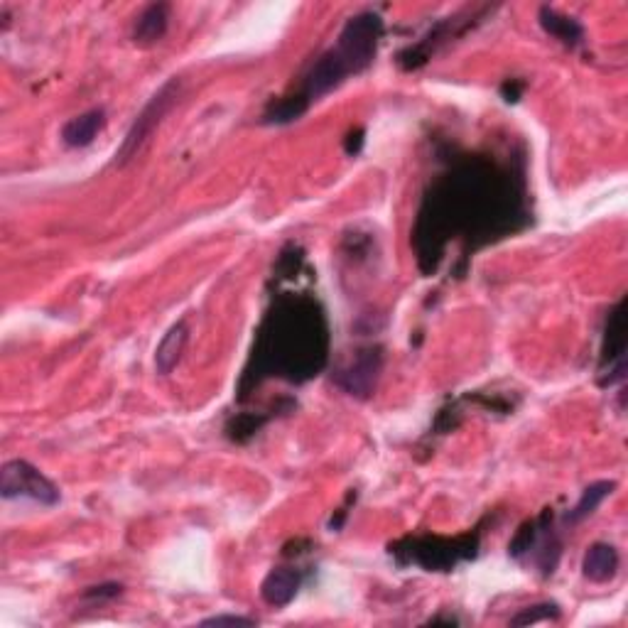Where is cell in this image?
<instances>
[{
	"label": "cell",
	"mask_w": 628,
	"mask_h": 628,
	"mask_svg": "<svg viewBox=\"0 0 628 628\" xmlns=\"http://www.w3.org/2000/svg\"><path fill=\"white\" fill-rule=\"evenodd\" d=\"M530 224L523 170L489 155H464L432 182L415 221L413 243L422 273H435L452 238L486 246Z\"/></svg>",
	"instance_id": "obj_1"
},
{
	"label": "cell",
	"mask_w": 628,
	"mask_h": 628,
	"mask_svg": "<svg viewBox=\"0 0 628 628\" xmlns=\"http://www.w3.org/2000/svg\"><path fill=\"white\" fill-rule=\"evenodd\" d=\"M329 359V324L312 295L280 292L256 334L251 361L243 371L238 398L275 376L305 383L324 371Z\"/></svg>",
	"instance_id": "obj_2"
},
{
	"label": "cell",
	"mask_w": 628,
	"mask_h": 628,
	"mask_svg": "<svg viewBox=\"0 0 628 628\" xmlns=\"http://www.w3.org/2000/svg\"><path fill=\"white\" fill-rule=\"evenodd\" d=\"M383 32H386V25L376 10H364V13H356L354 18L346 20L337 45L317 57V62L302 79L300 89L290 94L302 111L307 113L314 101L332 94L346 79L371 67L378 47H381Z\"/></svg>",
	"instance_id": "obj_3"
},
{
	"label": "cell",
	"mask_w": 628,
	"mask_h": 628,
	"mask_svg": "<svg viewBox=\"0 0 628 628\" xmlns=\"http://www.w3.org/2000/svg\"><path fill=\"white\" fill-rule=\"evenodd\" d=\"M391 555L400 567L418 565L427 572H452L459 562L479 555V533H464L457 538L442 535H408L391 545Z\"/></svg>",
	"instance_id": "obj_4"
},
{
	"label": "cell",
	"mask_w": 628,
	"mask_h": 628,
	"mask_svg": "<svg viewBox=\"0 0 628 628\" xmlns=\"http://www.w3.org/2000/svg\"><path fill=\"white\" fill-rule=\"evenodd\" d=\"M180 94H182V81L177 77H172V79H167L153 96H150V101L143 106V111L135 116L133 126L128 128L121 148L116 150V165H126V162H131L133 157L143 150V145L148 143L150 135H153L157 126H160V121L167 116V111L175 106V101L180 99Z\"/></svg>",
	"instance_id": "obj_5"
},
{
	"label": "cell",
	"mask_w": 628,
	"mask_h": 628,
	"mask_svg": "<svg viewBox=\"0 0 628 628\" xmlns=\"http://www.w3.org/2000/svg\"><path fill=\"white\" fill-rule=\"evenodd\" d=\"M626 297H621L609 310L604 324L602 356H599L597 383L602 388H611L626 381Z\"/></svg>",
	"instance_id": "obj_6"
},
{
	"label": "cell",
	"mask_w": 628,
	"mask_h": 628,
	"mask_svg": "<svg viewBox=\"0 0 628 628\" xmlns=\"http://www.w3.org/2000/svg\"><path fill=\"white\" fill-rule=\"evenodd\" d=\"M0 496L5 501L32 498L42 506H57L59 498H62L57 486L25 459H13V462L3 464V469H0Z\"/></svg>",
	"instance_id": "obj_7"
},
{
	"label": "cell",
	"mask_w": 628,
	"mask_h": 628,
	"mask_svg": "<svg viewBox=\"0 0 628 628\" xmlns=\"http://www.w3.org/2000/svg\"><path fill=\"white\" fill-rule=\"evenodd\" d=\"M381 371L383 349L378 344H371L356 351L354 359L334 373V383L354 398H371L376 393L378 381H381Z\"/></svg>",
	"instance_id": "obj_8"
},
{
	"label": "cell",
	"mask_w": 628,
	"mask_h": 628,
	"mask_svg": "<svg viewBox=\"0 0 628 628\" xmlns=\"http://www.w3.org/2000/svg\"><path fill=\"white\" fill-rule=\"evenodd\" d=\"M471 18H474V15H454V18H447V20H442V23H437L425 37H422L420 42L408 45L405 50L398 52V57H395L398 67L405 69V72H415V69L425 67L442 45H447L452 37L464 35V32L474 25L471 23Z\"/></svg>",
	"instance_id": "obj_9"
},
{
	"label": "cell",
	"mask_w": 628,
	"mask_h": 628,
	"mask_svg": "<svg viewBox=\"0 0 628 628\" xmlns=\"http://www.w3.org/2000/svg\"><path fill=\"white\" fill-rule=\"evenodd\" d=\"M302 584H305V572L297 567H273L263 579L261 597L268 606L283 609L300 594Z\"/></svg>",
	"instance_id": "obj_10"
},
{
	"label": "cell",
	"mask_w": 628,
	"mask_h": 628,
	"mask_svg": "<svg viewBox=\"0 0 628 628\" xmlns=\"http://www.w3.org/2000/svg\"><path fill=\"white\" fill-rule=\"evenodd\" d=\"M619 565L621 557L619 550L611 543H594L589 545L587 552L582 557V575L589 579V582H611L616 575H619Z\"/></svg>",
	"instance_id": "obj_11"
},
{
	"label": "cell",
	"mask_w": 628,
	"mask_h": 628,
	"mask_svg": "<svg viewBox=\"0 0 628 628\" xmlns=\"http://www.w3.org/2000/svg\"><path fill=\"white\" fill-rule=\"evenodd\" d=\"M170 30V5L153 3L138 15L133 27V42L140 47H153Z\"/></svg>",
	"instance_id": "obj_12"
},
{
	"label": "cell",
	"mask_w": 628,
	"mask_h": 628,
	"mask_svg": "<svg viewBox=\"0 0 628 628\" xmlns=\"http://www.w3.org/2000/svg\"><path fill=\"white\" fill-rule=\"evenodd\" d=\"M106 126V111L104 108H91V111L79 113L72 121L64 123L62 128V143L67 148H86L96 140V135L104 131Z\"/></svg>",
	"instance_id": "obj_13"
},
{
	"label": "cell",
	"mask_w": 628,
	"mask_h": 628,
	"mask_svg": "<svg viewBox=\"0 0 628 628\" xmlns=\"http://www.w3.org/2000/svg\"><path fill=\"white\" fill-rule=\"evenodd\" d=\"M540 27L548 32L550 37H555L560 45H565L567 50H577L584 42V27L579 20L570 18V15H562L560 10L550 8V5H543L538 13Z\"/></svg>",
	"instance_id": "obj_14"
},
{
	"label": "cell",
	"mask_w": 628,
	"mask_h": 628,
	"mask_svg": "<svg viewBox=\"0 0 628 628\" xmlns=\"http://www.w3.org/2000/svg\"><path fill=\"white\" fill-rule=\"evenodd\" d=\"M187 339H189V327L184 319H180V322L172 324V327L167 329V334L162 337L160 344H157V351H155V368L160 376H170V373L175 371V366L180 364V359L184 354Z\"/></svg>",
	"instance_id": "obj_15"
},
{
	"label": "cell",
	"mask_w": 628,
	"mask_h": 628,
	"mask_svg": "<svg viewBox=\"0 0 628 628\" xmlns=\"http://www.w3.org/2000/svg\"><path fill=\"white\" fill-rule=\"evenodd\" d=\"M614 491H616V481H594V484H589L587 489L582 491V496H579L577 506L565 513L562 523L577 525V523L587 521V518L594 516V511H597V508L602 506V503L614 494Z\"/></svg>",
	"instance_id": "obj_16"
},
{
	"label": "cell",
	"mask_w": 628,
	"mask_h": 628,
	"mask_svg": "<svg viewBox=\"0 0 628 628\" xmlns=\"http://www.w3.org/2000/svg\"><path fill=\"white\" fill-rule=\"evenodd\" d=\"M550 525H552L550 508H545V511L540 513L538 518H533V521H525L521 528H518V533L513 535L511 543H508V555H511L513 560H525V557H530V552L538 545L540 535H543Z\"/></svg>",
	"instance_id": "obj_17"
},
{
	"label": "cell",
	"mask_w": 628,
	"mask_h": 628,
	"mask_svg": "<svg viewBox=\"0 0 628 628\" xmlns=\"http://www.w3.org/2000/svg\"><path fill=\"white\" fill-rule=\"evenodd\" d=\"M275 413H241L236 415V418H231L229 422H226V437H229L231 442H238V445H243V442L251 440L253 435H256L258 430L265 425L268 420H273Z\"/></svg>",
	"instance_id": "obj_18"
},
{
	"label": "cell",
	"mask_w": 628,
	"mask_h": 628,
	"mask_svg": "<svg viewBox=\"0 0 628 628\" xmlns=\"http://www.w3.org/2000/svg\"><path fill=\"white\" fill-rule=\"evenodd\" d=\"M560 616V606L555 602H545V604H535L523 609L521 614L513 616L511 624L513 626H528V624H538V621H550Z\"/></svg>",
	"instance_id": "obj_19"
},
{
	"label": "cell",
	"mask_w": 628,
	"mask_h": 628,
	"mask_svg": "<svg viewBox=\"0 0 628 628\" xmlns=\"http://www.w3.org/2000/svg\"><path fill=\"white\" fill-rule=\"evenodd\" d=\"M123 594V584L118 582H106V584H96V587H89L84 589V594H81V599L89 604H106V602H113V599H118Z\"/></svg>",
	"instance_id": "obj_20"
},
{
	"label": "cell",
	"mask_w": 628,
	"mask_h": 628,
	"mask_svg": "<svg viewBox=\"0 0 628 628\" xmlns=\"http://www.w3.org/2000/svg\"><path fill=\"white\" fill-rule=\"evenodd\" d=\"M202 626H256V619H248V616H234V614H219L204 619Z\"/></svg>",
	"instance_id": "obj_21"
},
{
	"label": "cell",
	"mask_w": 628,
	"mask_h": 628,
	"mask_svg": "<svg viewBox=\"0 0 628 628\" xmlns=\"http://www.w3.org/2000/svg\"><path fill=\"white\" fill-rule=\"evenodd\" d=\"M523 91H525V81L521 79H506L501 84V96L506 104H516V101H521Z\"/></svg>",
	"instance_id": "obj_22"
},
{
	"label": "cell",
	"mask_w": 628,
	"mask_h": 628,
	"mask_svg": "<svg viewBox=\"0 0 628 628\" xmlns=\"http://www.w3.org/2000/svg\"><path fill=\"white\" fill-rule=\"evenodd\" d=\"M364 143H366V131H364V128H354V131H349V135H346V140H344L346 155L356 157V155L361 153V148H364Z\"/></svg>",
	"instance_id": "obj_23"
}]
</instances>
